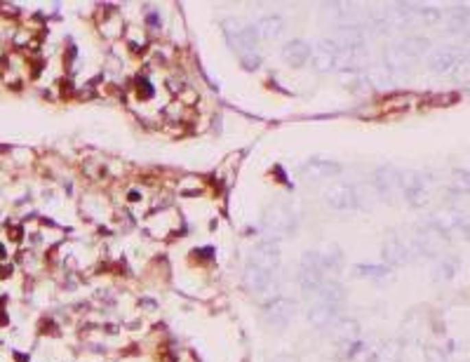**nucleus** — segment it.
Here are the masks:
<instances>
[{
    "instance_id": "f257e3e1",
    "label": "nucleus",
    "mask_w": 470,
    "mask_h": 362,
    "mask_svg": "<svg viewBox=\"0 0 470 362\" xmlns=\"http://www.w3.org/2000/svg\"><path fill=\"white\" fill-rule=\"evenodd\" d=\"M364 52H351V49H341L334 40H322L315 45L313 64L318 71H355L364 64Z\"/></svg>"
},
{
    "instance_id": "f03ea898",
    "label": "nucleus",
    "mask_w": 470,
    "mask_h": 362,
    "mask_svg": "<svg viewBox=\"0 0 470 362\" xmlns=\"http://www.w3.org/2000/svg\"><path fill=\"white\" fill-rule=\"evenodd\" d=\"M224 33L228 45L235 49L240 62L247 66V69H257L261 64V57L257 54V29L250 24H242L240 19H226L224 21Z\"/></svg>"
},
{
    "instance_id": "7ed1b4c3",
    "label": "nucleus",
    "mask_w": 470,
    "mask_h": 362,
    "mask_svg": "<svg viewBox=\"0 0 470 362\" xmlns=\"http://www.w3.org/2000/svg\"><path fill=\"white\" fill-rule=\"evenodd\" d=\"M428 49V40L425 38H402V40L392 43L390 49L386 52V62H388L390 71H405L412 69L423 52Z\"/></svg>"
},
{
    "instance_id": "20e7f679",
    "label": "nucleus",
    "mask_w": 470,
    "mask_h": 362,
    "mask_svg": "<svg viewBox=\"0 0 470 362\" xmlns=\"http://www.w3.org/2000/svg\"><path fill=\"white\" fill-rule=\"evenodd\" d=\"M261 226L263 230L273 238H282V235L292 233L296 226V214L292 212V207L287 202H273V205L266 207L261 219Z\"/></svg>"
},
{
    "instance_id": "39448f33",
    "label": "nucleus",
    "mask_w": 470,
    "mask_h": 362,
    "mask_svg": "<svg viewBox=\"0 0 470 362\" xmlns=\"http://www.w3.org/2000/svg\"><path fill=\"white\" fill-rule=\"evenodd\" d=\"M322 197H325V202H327V207H331V210L346 212V210H355V207H357L355 186L344 184V181L327 186V189H325V193H322Z\"/></svg>"
},
{
    "instance_id": "423d86ee",
    "label": "nucleus",
    "mask_w": 470,
    "mask_h": 362,
    "mask_svg": "<svg viewBox=\"0 0 470 362\" xmlns=\"http://www.w3.org/2000/svg\"><path fill=\"white\" fill-rule=\"evenodd\" d=\"M298 282H301V289L306 294H318L320 285L325 282L322 268H320V261H318V254H313V252H306V254H303Z\"/></svg>"
},
{
    "instance_id": "0eeeda50",
    "label": "nucleus",
    "mask_w": 470,
    "mask_h": 362,
    "mask_svg": "<svg viewBox=\"0 0 470 362\" xmlns=\"http://www.w3.org/2000/svg\"><path fill=\"white\" fill-rule=\"evenodd\" d=\"M461 62V47L456 45H440L428 54V66L435 73H449Z\"/></svg>"
},
{
    "instance_id": "6e6552de",
    "label": "nucleus",
    "mask_w": 470,
    "mask_h": 362,
    "mask_svg": "<svg viewBox=\"0 0 470 362\" xmlns=\"http://www.w3.org/2000/svg\"><path fill=\"white\" fill-rule=\"evenodd\" d=\"M400 189L405 191V197L409 200V205L419 207L428 202V195H425V186H423V177L414 169H405L400 172Z\"/></svg>"
},
{
    "instance_id": "1a4fd4ad",
    "label": "nucleus",
    "mask_w": 470,
    "mask_h": 362,
    "mask_svg": "<svg viewBox=\"0 0 470 362\" xmlns=\"http://www.w3.org/2000/svg\"><path fill=\"white\" fill-rule=\"evenodd\" d=\"M250 266L261 268V271H266V273H275V271H278V266H280V250H278V245H275L273 240H266V243H261V245L254 247Z\"/></svg>"
},
{
    "instance_id": "9d476101",
    "label": "nucleus",
    "mask_w": 470,
    "mask_h": 362,
    "mask_svg": "<svg viewBox=\"0 0 470 362\" xmlns=\"http://www.w3.org/2000/svg\"><path fill=\"white\" fill-rule=\"evenodd\" d=\"M294 311H296V306H294V301H290V299H273L270 304L266 306V322L268 325H273V327H287L292 322V317H294Z\"/></svg>"
},
{
    "instance_id": "9b49d317",
    "label": "nucleus",
    "mask_w": 470,
    "mask_h": 362,
    "mask_svg": "<svg viewBox=\"0 0 470 362\" xmlns=\"http://www.w3.org/2000/svg\"><path fill=\"white\" fill-rule=\"evenodd\" d=\"M341 165L334 162V160H308L301 165V177L303 179H311V181H320V179H329V177H336V174H341Z\"/></svg>"
},
{
    "instance_id": "f8f14e48",
    "label": "nucleus",
    "mask_w": 470,
    "mask_h": 362,
    "mask_svg": "<svg viewBox=\"0 0 470 362\" xmlns=\"http://www.w3.org/2000/svg\"><path fill=\"white\" fill-rule=\"evenodd\" d=\"M392 189H400V172L395 167H390V165L379 167L374 174V191L381 197V195H390Z\"/></svg>"
},
{
    "instance_id": "ddd939ff",
    "label": "nucleus",
    "mask_w": 470,
    "mask_h": 362,
    "mask_svg": "<svg viewBox=\"0 0 470 362\" xmlns=\"http://www.w3.org/2000/svg\"><path fill=\"white\" fill-rule=\"evenodd\" d=\"M336 309H339V306H331V304H327V301L318 299L315 301V306H311V311H308V322L318 329L329 327L331 322L336 320Z\"/></svg>"
},
{
    "instance_id": "4468645a",
    "label": "nucleus",
    "mask_w": 470,
    "mask_h": 362,
    "mask_svg": "<svg viewBox=\"0 0 470 362\" xmlns=\"http://www.w3.org/2000/svg\"><path fill=\"white\" fill-rule=\"evenodd\" d=\"M282 59L290 66H294V69H301L311 59V45L303 40H290L282 47Z\"/></svg>"
},
{
    "instance_id": "2eb2a0df",
    "label": "nucleus",
    "mask_w": 470,
    "mask_h": 362,
    "mask_svg": "<svg viewBox=\"0 0 470 362\" xmlns=\"http://www.w3.org/2000/svg\"><path fill=\"white\" fill-rule=\"evenodd\" d=\"M384 256L390 266H402L407 261V250L402 245V240L395 235V230H388V238L384 243Z\"/></svg>"
},
{
    "instance_id": "dca6fc26",
    "label": "nucleus",
    "mask_w": 470,
    "mask_h": 362,
    "mask_svg": "<svg viewBox=\"0 0 470 362\" xmlns=\"http://www.w3.org/2000/svg\"><path fill=\"white\" fill-rule=\"evenodd\" d=\"M334 43L341 49H351V52H364V33H362V29H355V26H351V29H341L339 31V38H336Z\"/></svg>"
},
{
    "instance_id": "f3484780",
    "label": "nucleus",
    "mask_w": 470,
    "mask_h": 362,
    "mask_svg": "<svg viewBox=\"0 0 470 362\" xmlns=\"http://www.w3.org/2000/svg\"><path fill=\"white\" fill-rule=\"evenodd\" d=\"M247 285H250L257 294H268L270 289H273V273L247 266Z\"/></svg>"
},
{
    "instance_id": "a211bd4d",
    "label": "nucleus",
    "mask_w": 470,
    "mask_h": 362,
    "mask_svg": "<svg viewBox=\"0 0 470 362\" xmlns=\"http://www.w3.org/2000/svg\"><path fill=\"white\" fill-rule=\"evenodd\" d=\"M254 29H257L259 38H278L282 29H285V21H282L278 14H268V16H263Z\"/></svg>"
},
{
    "instance_id": "6ab92c4d",
    "label": "nucleus",
    "mask_w": 470,
    "mask_h": 362,
    "mask_svg": "<svg viewBox=\"0 0 470 362\" xmlns=\"http://www.w3.org/2000/svg\"><path fill=\"white\" fill-rule=\"evenodd\" d=\"M355 271L362 273L364 278H384V276H388V268H386V266H372V263H360Z\"/></svg>"
},
{
    "instance_id": "aec40b11",
    "label": "nucleus",
    "mask_w": 470,
    "mask_h": 362,
    "mask_svg": "<svg viewBox=\"0 0 470 362\" xmlns=\"http://www.w3.org/2000/svg\"><path fill=\"white\" fill-rule=\"evenodd\" d=\"M456 276V268L451 266L449 261H440L438 266H435V278L438 280H451Z\"/></svg>"
},
{
    "instance_id": "412c9836",
    "label": "nucleus",
    "mask_w": 470,
    "mask_h": 362,
    "mask_svg": "<svg viewBox=\"0 0 470 362\" xmlns=\"http://www.w3.org/2000/svg\"><path fill=\"white\" fill-rule=\"evenodd\" d=\"M339 332H341V339H353L357 334V322L355 320L344 322V325L339 327Z\"/></svg>"
},
{
    "instance_id": "4be33fe9",
    "label": "nucleus",
    "mask_w": 470,
    "mask_h": 362,
    "mask_svg": "<svg viewBox=\"0 0 470 362\" xmlns=\"http://www.w3.org/2000/svg\"><path fill=\"white\" fill-rule=\"evenodd\" d=\"M425 360H428V362H447L445 353L438 350V348H425Z\"/></svg>"
},
{
    "instance_id": "5701e85b",
    "label": "nucleus",
    "mask_w": 470,
    "mask_h": 362,
    "mask_svg": "<svg viewBox=\"0 0 470 362\" xmlns=\"http://www.w3.org/2000/svg\"><path fill=\"white\" fill-rule=\"evenodd\" d=\"M372 80H374V82H379V85H386V82H388V71H386L384 66L374 69V71H372Z\"/></svg>"
},
{
    "instance_id": "b1692460",
    "label": "nucleus",
    "mask_w": 470,
    "mask_h": 362,
    "mask_svg": "<svg viewBox=\"0 0 470 362\" xmlns=\"http://www.w3.org/2000/svg\"><path fill=\"white\" fill-rule=\"evenodd\" d=\"M137 87H139V97L141 99H151L153 97V87H151V82H148V80H139V82H137Z\"/></svg>"
},
{
    "instance_id": "393cba45",
    "label": "nucleus",
    "mask_w": 470,
    "mask_h": 362,
    "mask_svg": "<svg viewBox=\"0 0 470 362\" xmlns=\"http://www.w3.org/2000/svg\"><path fill=\"white\" fill-rule=\"evenodd\" d=\"M193 254H196V256H202V259H209V256L214 254V250H212V247H204V250H196Z\"/></svg>"
}]
</instances>
